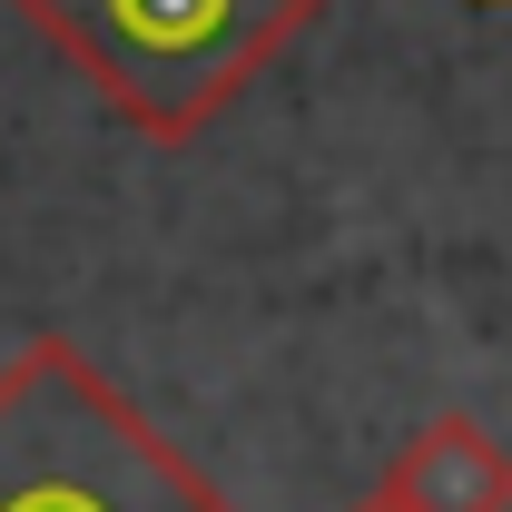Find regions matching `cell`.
Segmentation results:
<instances>
[{"label":"cell","mask_w":512,"mask_h":512,"mask_svg":"<svg viewBox=\"0 0 512 512\" xmlns=\"http://www.w3.org/2000/svg\"><path fill=\"white\" fill-rule=\"evenodd\" d=\"M138 119L188 128L237 69H256L306 0H30Z\"/></svg>","instance_id":"obj_2"},{"label":"cell","mask_w":512,"mask_h":512,"mask_svg":"<svg viewBox=\"0 0 512 512\" xmlns=\"http://www.w3.org/2000/svg\"><path fill=\"white\" fill-rule=\"evenodd\" d=\"M0 512H227L69 345L0 375Z\"/></svg>","instance_id":"obj_1"}]
</instances>
